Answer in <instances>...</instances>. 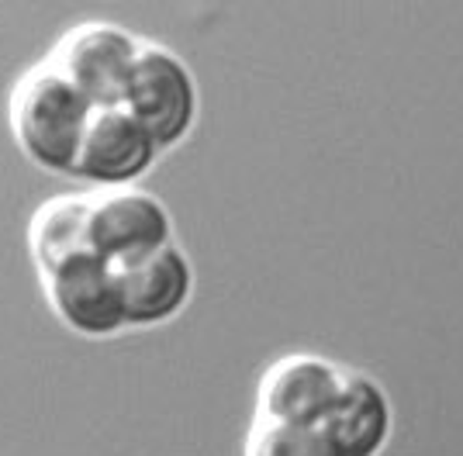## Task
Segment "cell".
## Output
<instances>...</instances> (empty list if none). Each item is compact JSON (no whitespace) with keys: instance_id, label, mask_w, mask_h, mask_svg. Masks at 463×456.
I'll return each mask as SVG.
<instances>
[{"instance_id":"1","label":"cell","mask_w":463,"mask_h":456,"mask_svg":"<svg viewBox=\"0 0 463 456\" xmlns=\"http://www.w3.org/2000/svg\"><path fill=\"white\" fill-rule=\"evenodd\" d=\"M94 104L49 59L28 66L7 94V128L18 152L42 173L73 180Z\"/></svg>"},{"instance_id":"2","label":"cell","mask_w":463,"mask_h":456,"mask_svg":"<svg viewBox=\"0 0 463 456\" xmlns=\"http://www.w3.org/2000/svg\"><path fill=\"white\" fill-rule=\"evenodd\" d=\"M121 108L153 135L159 149L170 152L184 146L197 125V114H201L197 76L170 45L142 38V52L128 76Z\"/></svg>"},{"instance_id":"3","label":"cell","mask_w":463,"mask_h":456,"mask_svg":"<svg viewBox=\"0 0 463 456\" xmlns=\"http://www.w3.org/2000/svg\"><path fill=\"white\" fill-rule=\"evenodd\" d=\"M142 52V38L115 21H80L56 38L49 62L94 108H118Z\"/></svg>"},{"instance_id":"4","label":"cell","mask_w":463,"mask_h":456,"mask_svg":"<svg viewBox=\"0 0 463 456\" xmlns=\"http://www.w3.org/2000/svg\"><path fill=\"white\" fill-rule=\"evenodd\" d=\"M39 284L59 325H66L73 336L115 339L128 328L118 270L97 252H80L66 260L59 270L39 277Z\"/></svg>"},{"instance_id":"5","label":"cell","mask_w":463,"mask_h":456,"mask_svg":"<svg viewBox=\"0 0 463 456\" xmlns=\"http://www.w3.org/2000/svg\"><path fill=\"white\" fill-rule=\"evenodd\" d=\"M90 249L115 270L142 263L176 242L174 214L153 190H100L90 194Z\"/></svg>"},{"instance_id":"6","label":"cell","mask_w":463,"mask_h":456,"mask_svg":"<svg viewBox=\"0 0 463 456\" xmlns=\"http://www.w3.org/2000/svg\"><path fill=\"white\" fill-rule=\"evenodd\" d=\"M343 377H346V366H339L322 353H288V356H280L260 377L256 422L318 429L332 412L335 398H339Z\"/></svg>"},{"instance_id":"7","label":"cell","mask_w":463,"mask_h":456,"mask_svg":"<svg viewBox=\"0 0 463 456\" xmlns=\"http://www.w3.org/2000/svg\"><path fill=\"white\" fill-rule=\"evenodd\" d=\"M159 156L163 149L156 146V138L121 104L97 108L80 146L73 180L94 187V194L138 187V180L149 176Z\"/></svg>"},{"instance_id":"8","label":"cell","mask_w":463,"mask_h":456,"mask_svg":"<svg viewBox=\"0 0 463 456\" xmlns=\"http://www.w3.org/2000/svg\"><path fill=\"white\" fill-rule=\"evenodd\" d=\"M121 301L128 328H159L170 325L194 298V263L180 242L159 249L149 260L118 270Z\"/></svg>"},{"instance_id":"9","label":"cell","mask_w":463,"mask_h":456,"mask_svg":"<svg viewBox=\"0 0 463 456\" xmlns=\"http://www.w3.org/2000/svg\"><path fill=\"white\" fill-rule=\"evenodd\" d=\"M322 429L343 456H381L394 436V404L384 384L367 370L346 366L339 398Z\"/></svg>"},{"instance_id":"10","label":"cell","mask_w":463,"mask_h":456,"mask_svg":"<svg viewBox=\"0 0 463 456\" xmlns=\"http://www.w3.org/2000/svg\"><path fill=\"white\" fill-rule=\"evenodd\" d=\"M90 211H94L90 194H59L35 208L28 222V252H32L39 277L59 270L80 252H94L90 249Z\"/></svg>"},{"instance_id":"11","label":"cell","mask_w":463,"mask_h":456,"mask_svg":"<svg viewBox=\"0 0 463 456\" xmlns=\"http://www.w3.org/2000/svg\"><path fill=\"white\" fill-rule=\"evenodd\" d=\"M246 456H343L326 429H298V425H273L252 422L246 439Z\"/></svg>"}]
</instances>
